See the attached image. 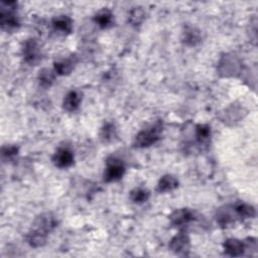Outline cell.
<instances>
[{
	"mask_svg": "<svg viewBox=\"0 0 258 258\" xmlns=\"http://www.w3.org/2000/svg\"><path fill=\"white\" fill-rule=\"evenodd\" d=\"M233 207H234V210H235L238 218L241 220L252 219L256 215L255 208L249 204L239 202V203H236L235 205H233Z\"/></svg>",
	"mask_w": 258,
	"mask_h": 258,
	"instance_id": "ffe728a7",
	"label": "cell"
},
{
	"mask_svg": "<svg viewBox=\"0 0 258 258\" xmlns=\"http://www.w3.org/2000/svg\"><path fill=\"white\" fill-rule=\"evenodd\" d=\"M242 61L234 53H225L219 59L218 73L222 77H237L242 73Z\"/></svg>",
	"mask_w": 258,
	"mask_h": 258,
	"instance_id": "3957f363",
	"label": "cell"
},
{
	"mask_svg": "<svg viewBox=\"0 0 258 258\" xmlns=\"http://www.w3.org/2000/svg\"><path fill=\"white\" fill-rule=\"evenodd\" d=\"M237 219H239V218L234 210L233 205L232 206H224V207L220 208L216 214L217 223L223 228H227V227L231 226L232 224H234L236 222Z\"/></svg>",
	"mask_w": 258,
	"mask_h": 258,
	"instance_id": "30bf717a",
	"label": "cell"
},
{
	"mask_svg": "<svg viewBox=\"0 0 258 258\" xmlns=\"http://www.w3.org/2000/svg\"><path fill=\"white\" fill-rule=\"evenodd\" d=\"M51 161L53 165L58 168H68L74 164V152L68 146H60L53 153Z\"/></svg>",
	"mask_w": 258,
	"mask_h": 258,
	"instance_id": "ba28073f",
	"label": "cell"
},
{
	"mask_svg": "<svg viewBox=\"0 0 258 258\" xmlns=\"http://www.w3.org/2000/svg\"><path fill=\"white\" fill-rule=\"evenodd\" d=\"M145 19V10L141 6L133 7L128 14V21L133 26L140 25Z\"/></svg>",
	"mask_w": 258,
	"mask_h": 258,
	"instance_id": "603a6c76",
	"label": "cell"
},
{
	"mask_svg": "<svg viewBox=\"0 0 258 258\" xmlns=\"http://www.w3.org/2000/svg\"><path fill=\"white\" fill-rule=\"evenodd\" d=\"M93 21L102 29H107L114 24V14L108 8L99 10L93 17Z\"/></svg>",
	"mask_w": 258,
	"mask_h": 258,
	"instance_id": "2e32d148",
	"label": "cell"
},
{
	"mask_svg": "<svg viewBox=\"0 0 258 258\" xmlns=\"http://www.w3.org/2000/svg\"><path fill=\"white\" fill-rule=\"evenodd\" d=\"M197 220L196 213L190 209H178L175 210L170 216H169V222L170 225L174 228L183 229L186 226H188L191 222Z\"/></svg>",
	"mask_w": 258,
	"mask_h": 258,
	"instance_id": "52a82bcc",
	"label": "cell"
},
{
	"mask_svg": "<svg viewBox=\"0 0 258 258\" xmlns=\"http://www.w3.org/2000/svg\"><path fill=\"white\" fill-rule=\"evenodd\" d=\"M55 76H56V74L53 70L47 69V68L42 69L41 71H39L38 76H37L39 86L44 89L50 88L55 80Z\"/></svg>",
	"mask_w": 258,
	"mask_h": 258,
	"instance_id": "7402d4cb",
	"label": "cell"
},
{
	"mask_svg": "<svg viewBox=\"0 0 258 258\" xmlns=\"http://www.w3.org/2000/svg\"><path fill=\"white\" fill-rule=\"evenodd\" d=\"M163 124L161 121H156L151 126L141 130L136 134L133 140V147L145 148L155 144L161 137Z\"/></svg>",
	"mask_w": 258,
	"mask_h": 258,
	"instance_id": "7a4b0ae2",
	"label": "cell"
},
{
	"mask_svg": "<svg viewBox=\"0 0 258 258\" xmlns=\"http://www.w3.org/2000/svg\"><path fill=\"white\" fill-rule=\"evenodd\" d=\"M117 137V129L113 122H106L100 130V139L104 143H110Z\"/></svg>",
	"mask_w": 258,
	"mask_h": 258,
	"instance_id": "44dd1931",
	"label": "cell"
},
{
	"mask_svg": "<svg viewBox=\"0 0 258 258\" xmlns=\"http://www.w3.org/2000/svg\"><path fill=\"white\" fill-rule=\"evenodd\" d=\"M76 59L75 56H69L66 58H60L53 62V71L56 75L67 76L70 75L75 68Z\"/></svg>",
	"mask_w": 258,
	"mask_h": 258,
	"instance_id": "ac0fdd59",
	"label": "cell"
},
{
	"mask_svg": "<svg viewBox=\"0 0 258 258\" xmlns=\"http://www.w3.org/2000/svg\"><path fill=\"white\" fill-rule=\"evenodd\" d=\"M19 152V148L13 144H7L2 146L1 148V157L3 161H11L13 160Z\"/></svg>",
	"mask_w": 258,
	"mask_h": 258,
	"instance_id": "d4e9b609",
	"label": "cell"
},
{
	"mask_svg": "<svg viewBox=\"0 0 258 258\" xmlns=\"http://www.w3.org/2000/svg\"><path fill=\"white\" fill-rule=\"evenodd\" d=\"M57 224H58L57 219L53 214L43 213L38 215L34 219L30 230H33L37 233L48 236V234L51 233L57 227Z\"/></svg>",
	"mask_w": 258,
	"mask_h": 258,
	"instance_id": "5b68a950",
	"label": "cell"
},
{
	"mask_svg": "<svg viewBox=\"0 0 258 258\" xmlns=\"http://www.w3.org/2000/svg\"><path fill=\"white\" fill-rule=\"evenodd\" d=\"M211 139V127L208 124H197L195 126V142L202 149L209 146Z\"/></svg>",
	"mask_w": 258,
	"mask_h": 258,
	"instance_id": "4fadbf2b",
	"label": "cell"
},
{
	"mask_svg": "<svg viewBox=\"0 0 258 258\" xmlns=\"http://www.w3.org/2000/svg\"><path fill=\"white\" fill-rule=\"evenodd\" d=\"M83 94L78 90L70 91L63 98L62 108L68 112H74L78 110L82 103Z\"/></svg>",
	"mask_w": 258,
	"mask_h": 258,
	"instance_id": "5bb4252c",
	"label": "cell"
},
{
	"mask_svg": "<svg viewBox=\"0 0 258 258\" xmlns=\"http://www.w3.org/2000/svg\"><path fill=\"white\" fill-rule=\"evenodd\" d=\"M125 164L115 156H110L106 160V168L103 174L106 182H114L121 179L125 173Z\"/></svg>",
	"mask_w": 258,
	"mask_h": 258,
	"instance_id": "277c9868",
	"label": "cell"
},
{
	"mask_svg": "<svg viewBox=\"0 0 258 258\" xmlns=\"http://www.w3.org/2000/svg\"><path fill=\"white\" fill-rule=\"evenodd\" d=\"M22 56L29 66H36L41 60V48L35 38H28L23 42Z\"/></svg>",
	"mask_w": 258,
	"mask_h": 258,
	"instance_id": "8992f818",
	"label": "cell"
},
{
	"mask_svg": "<svg viewBox=\"0 0 258 258\" xmlns=\"http://www.w3.org/2000/svg\"><path fill=\"white\" fill-rule=\"evenodd\" d=\"M178 186V179L172 174H165L158 180L156 190L158 192H168Z\"/></svg>",
	"mask_w": 258,
	"mask_h": 258,
	"instance_id": "d6986e66",
	"label": "cell"
},
{
	"mask_svg": "<svg viewBox=\"0 0 258 258\" xmlns=\"http://www.w3.org/2000/svg\"><path fill=\"white\" fill-rule=\"evenodd\" d=\"M190 248V239L186 233L180 232L169 242V249L176 255H186Z\"/></svg>",
	"mask_w": 258,
	"mask_h": 258,
	"instance_id": "9c48e42d",
	"label": "cell"
},
{
	"mask_svg": "<svg viewBox=\"0 0 258 258\" xmlns=\"http://www.w3.org/2000/svg\"><path fill=\"white\" fill-rule=\"evenodd\" d=\"M51 26L56 33L68 35L73 31V20L68 15H57L52 18Z\"/></svg>",
	"mask_w": 258,
	"mask_h": 258,
	"instance_id": "7c38bea8",
	"label": "cell"
},
{
	"mask_svg": "<svg viewBox=\"0 0 258 258\" xmlns=\"http://www.w3.org/2000/svg\"><path fill=\"white\" fill-rule=\"evenodd\" d=\"M17 3L14 1H2L0 4V26L7 32H13L20 26L16 14Z\"/></svg>",
	"mask_w": 258,
	"mask_h": 258,
	"instance_id": "6da1fadb",
	"label": "cell"
},
{
	"mask_svg": "<svg viewBox=\"0 0 258 258\" xmlns=\"http://www.w3.org/2000/svg\"><path fill=\"white\" fill-rule=\"evenodd\" d=\"M150 197V191L144 187H135L130 191V200L135 204H142L147 202Z\"/></svg>",
	"mask_w": 258,
	"mask_h": 258,
	"instance_id": "cb8c5ba5",
	"label": "cell"
},
{
	"mask_svg": "<svg viewBox=\"0 0 258 258\" xmlns=\"http://www.w3.org/2000/svg\"><path fill=\"white\" fill-rule=\"evenodd\" d=\"M224 251L227 255L232 256V257H238L242 256L245 253V247H244V241L235 239V238H230L227 239L224 244Z\"/></svg>",
	"mask_w": 258,
	"mask_h": 258,
	"instance_id": "9a60e30c",
	"label": "cell"
},
{
	"mask_svg": "<svg viewBox=\"0 0 258 258\" xmlns=\"http://www.w3.org/2000/svg\"><path fill=\"white\" fill-rule=\"evenodd\" d=\"M181 40L184 44L188 46H195L202 40V33L201 30H199L195 26L187 25L184 27V30L182 32Z\"/></svg>",
	"mask_w": 258,
	"mask_h": 258,
	"instance_id": "e0dca14e",
	"label": "cell"
},
{
	"mask_svg": "<svg viewBox=\"0 0 258 258\" xmlns=\"http://www.w3.org/2000/svg\"><path fill=\"white\" fill-rule=\"evenodd\" d=\"M245 114L246 110L242 106L232 104L224 111V113H222L221 120L225 124H234L236 122H239L244 117Z\"/></svg>",
	"mask_w": 258,
	"mask_h": 258,
	"instance_id": "8fae6325",
	"label": "cell"
}]
</instances>
